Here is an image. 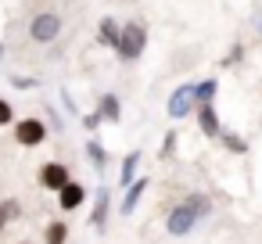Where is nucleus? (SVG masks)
Returning a JSON list of instances; mask_svg holds the SVG:
<instances>
[{
	"label": "nucleus",
	"instance_id": "nucleus-1",
	"mask_svg": "<svg viewBox=\"0 0 262 244\" xmlns=\"http://www.w3.org/2000/svg\"><path fill=\"white\" fill-rule=\"evenodd\" d=\"M208 212H212V201H208L205 194H190V197H183V201L169 212L165 230H169L172 237H183V233H190V230L198 226V219H205Z\"/></svg>",
	"mask_w": 262,
	"mask_h": 244
},
{
	"label": "nucleus",
	"instance_id": "nucleus-2",
	"mask_svg": "<svg viewBox=\"0 0 262 244\" xmlns=\"http://www.w3.org/2000/svg\"><path fill=\"white\" fill-rule=\"evenodd\" d=\"M144 47H147V29H144L140 22H126L122 33L115 36V54H119L122 61H137V58L144 54Z\"/></svg>",
	"mask_w": 262,
	"mask_h": 244
},
{
	"label": "nucleus",
	"instance_id": "nucleus-3",
	"mask_svg": "<svg viewBox=\"0 0 262 244\" xmlns=\"http://www.w3.org/2000/svg\"><path fill=\"white\" fill-rule=\"evenodd\" d=\"M58 33H61V18H58L54 11H43V15H36V18L29 22V36H33L36 43H51Z\"/></svg>",
	"mask_w": 262,
	"mask_h": 244
},
{
	"label": "nucleus",
	"instance_id": "nucleus-4",
	"mask_svg": "<svg viewBox=\"0 0 262 244\" xmlns=\"http://www.w3.org/2000/svg\"><path fill=\"white\" fill-rule=\"evenodd\" d=\"M15 140H18L22 147H36V144L47 140V126H43L40 119H22V122L15 126Z\"/></svg>",
	"mask_w": 262,
	"mask_h": 244
},
{
	"label": "nucleus",
	"instance_id": "nucleus-5",
	"mask_svg": "<svg viewBox=\"0 0 262 244\" xmlns=\"http://www.w3.org/2000/svg\"><path fill=\"white\" fill-rule=\"evenodd\" d=\"M190 108H194V86H180L169 97V115L172 119H183V115H190Z\"/></svg>",
	"mask_w": 262,
	"mask_h": 244
},
{
	"label": "nucleus",
	"instance_id": "nucleus-6",
	"mask_svg": "<svg viewBox=\"0 0 262 244\" xmlns=\"http://www.w3.org/2000/svg\"><path fill=\"white\" fill-rule=\"evenodd\" d=\"M40 183H43L47 190H61V187L69 183V169H65L61 162H51V165H43V172H40Z\"/></svg>",
	"mask_w": 262,
	"mask_h": 244
},
{
	"label": "nucleus",
	"instance_id": "nucleus-7",
	"mask_svg": "<svg viewBox=\"0 0 262 244\" xmlns=\"http://www.w3.org/2000/svg\"><path fill=\"white\" fill-rule=\"evenodd\" d=\"M83 197H86V190H83L79 183H72V180H69V183L58 190V201H61V208H65V212L79 208V205H83Z\"/></svg>",
	"mask_w": 262,
	"mask_h": 244
},
{
	"label": "nucleus",
	"instance_id": "nucleus-8",
	"mask_svg": "<svg viewBox=\"0 0 262 244\" xmlns=\"http://www.w3.org/2000/svg\"><path fill=\"white\" fill-rule=\"evenodd\" d=\"M147 190V180H133V183H126V197H122V215H129L133 208H137V201H140V194Z\"/></svg>",
	"mask_w": 262,
	"mask_h": 244
},
{
	"label": "nucleus",
	"instance_id": "nucleus-9",
	"mask_svg": "<svg viewBox=\"0 0 262 244\" xmlns=\"http://www.w3.org/2000/svg\"><path fill=\"white\" fill-rule=\"evenodd\" d=\"M198 119H201V129H205L208 137H219V133H223V129H219V119H215V112H212V104H208V101H201Z\"/></svg>",
	"mask_w": 262,
	"mask_h": 244
},
{
	"label": "nucleus",
	"instance_id": "nucleus-10",
	"mask_svg": "<svg viewBox=\"0 0 262 244\" xmlns=\"http://www.w3.org/2000/svg\"><path fill=\"white\" fill-rule=\"evenodd\" d=\"M104 215H108V190L101 187V190H97V201H94V212H90V223L101 230V226H104Z\"/></svg>",
	"mask_w": 262,
	"mask_h": 244
},
{
	"label": "nucleus",
	"instance_id": "nucleus-11",
	"mask_svg": "<svg viewBox=\"0 0 262 244\" xmlns=\"http://www.w3.org/2000/svg\"><path fill=\"white\" fill-rule=\"evenodd\" d=\"M101 119H108V122H119V97H112V94H104L101 97V112H97Z\"/></svg>",
	"mask_w": 262,
	"mask_h": 244
},
{
	"label": "nucleus",
	"instance_id": "nucleus-12",
	"mask_svg": "<svg viewBox=\"0 0 262 244\" xmlns=\"http://www.w3.org/2000/svg\"><path fill=\"white\" fill-rule=\"evenodd\" d=\"M137 162H140V151L126 154V162H122V172H119V183H122V187H126V183H133V176H137Z\"/></svg>",
	"mask_w": 262,
	"mask_h": 244
},
{
	"label": "nucleus",
	"instance_id": "nucleus-13",
	"mask_svg": "<svg viewBox=\"0 0 262 244\" xmlns=\"http://www.w3.org/2000/svg\"><path fill=\"white\" fill-rule=\"evenodd\" d=\"M65 240H69V223H65V219L51 223V226H47V244H65Z\"/></svg>",
	"mask_w": 262,
	"mask_h": 244
},
{
	"label": "nucleus",
	"instance_id": "nucleus-14",
	"mask_svg": "<svg viewBox=\"0 0 262 244\" xmlns=\"http://www.w3.org/2000/svg\"><path fill=\"white\" fill-rule=\"evenodd\" d=\"M18 219V201H0V230Z\"/></svg>",
	"mask_w": 262,
	"mask_h": 244
},
{
	"label": "nucleus",
	"instance_id": "nucleus-15",
	"mask_svg": "<svg viewBox=\"0 0 262 244\" xmlns=\"http://www.w3.org/2000/svg\"><path fill=\"white\" fill-rule=\"evenodd\" d=\"M86 154L94 158V165H97V169H104V147H101L97 140H90V144H86Z\"/></svg>",
	"mask_w": 262,
	"mask_h": 244
},
{
	"label": "nucleus",
	"instance_id": "nucleus-16",
	"mask_svg": "<svg viewBox=\"0 0 262 244\" xmlns=\"http://www.w3.org/2000/svg\"><path fill=\"white\" fill-rule=\"evenodd\" d=\"M212 94H215V79H208V83L194 86V97H198V101H212Z\"/></svg>",
	"mask_w": 262,
	"mask_h": 244
},
{
	"label": "nucleus",
	"instance_id": "nucleus-17",
	"mask_svg": "<svg viewBox=\"0 0 262 244\" xmlns=\"http://www.w3.org/2000/svg\"><path fill=\"white\" fill-rule=\"evenodd\" d=\"M101 36H104V40H108V43L115 47V36H119V29H115L112 22H104V29H101Z\"/></svg>",
	"mask_w": 262,
	"mask_h": 244
},
{
	"label": "nucleus",
	"instance_id": "nucleus-18",
	"mask_svg": "<svg viewBox=\"0 0 262 244\" xmlns=\"http://www.w3.org/2000/svg\"><path fill=\"white\" fill-rule=\"evenodd\" d=\"M223 140H226V147H230V151H237V154H241V151L248 147V144H244L241 137H223Z\"/></svg>",
	"mask_w": 262,
	"mask_h": 244
},
{
	"label": "nucleus",
	"instance_id": "nucleus-19",
	"mask_svg": "<svg viewBox=\"0 0 262 244\" xmlns=\"http://www.w3.org/2000/svg\"><path fill=\"white\" fill-rule=\"evenodd\" d=\"M8 122H11V104L0 101V126H8Z\"/></svg>",
	"mask_w": 262,
	"mask_h": 244
},
{
	"label": "nucleus",
	"instance_id": "nucleus-20",
	"mask_svg": "<svg viewBox=\"0 0 262 244\" xmlns=\"http://www.w3.org/2000/svg\"><path fill=\"white\" fill-rule=\"evenodd\" d=\"M83 122H86V129H97V122H101V115H97V112H94V115H86V119H83Z\"/></svg>",
	"mask_w": 262,
	"mask_h": 244
},
{
	"label": "nucleus",
	"instance_id": "nucleus-21",
	"mask_svg": "<svg viewBox=\"0 0 262 244\" xmlns=\"http://www.w3.org/2000/svg\"><path fill=\"white\" fill-rule=\"evenodd\" d=\"M255 26H258V29H262V15H258V22H255Z\"/></svg>",
	"mask_w": 262,
	"mask_h": 244
},
{
	"label": "nucleus",
	"instance_id": "nucleus-22",
	"mask_svg": "<svg viewBox=\"0 0 262 244\" xmlns=\"http://www.w3.org/2000/svg\"><path fill=\"white\" fill-rule=\"evenodd\" d=\"M0 54H4V47H0Z\"/></svg>",
	"mask_w": 262,
	"mask_h": 244
}]
</instances>
